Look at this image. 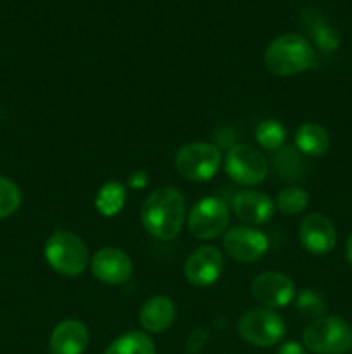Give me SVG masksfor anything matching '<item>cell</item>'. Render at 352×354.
Wrapping results in <instances>:
<instances>
[{
  "label": "cell",
  "mask_w": 352,
  "mask_h": 354,
  "mask_svg": "<svg viewBox=\"0 0 352 354\" xmlns=\"http://www.w3.org/2000/svg\"><path fill=\"white\" fill-rule=\"evenodd\" d=\"M185 220V199L175 187L154 190L141 206L145 230L161 241H171L179 234Z\"/></svg>",
  "instance_id": "1"
},
{
  "label": "cell",
  "mask_w": 352,
  "mask_h": 354,
  "mask_svg": "<svg viewBox=\"0 0 352 354\" xmlns=\"http://www.w3.org/2000/svg\"><path fill=\"white\" fill-rule=\"evenodd\" d=\"M266 68L278 76H292L306 71L314 62L309 41L297 33L280 35L266 48Z\"/></svg>",
  "instance_id": "2"
},
{
  "label": "cell",
  "mask_w": 352,
  "mask_h": 354,
  "mask_svg": "<svg viewBox=\"0 0 352 354\" xmlns=\"http://www.w3.org/2000/svg\"><path fill=\"white\" fill-rule=\"evenodd\" d=\"M304 346L316 354H345L352 349V328L337 317H321L304 330Z\"/></svg>",
  "instance_id": "3"
},
{
  "label": "cell",
  "mask_w": 352,
  "mask_h": 354,
  "mask_svg": "<svg viewBox=\"0 0 352 354\" xmlns=\"http://www.w3.org/2000/svg\"><path fill=\"white\" fill-rule=\"evenodd\" d=\"M45 259L55 272L76 277L88 265V249L78 235L57 230L45 244Z\"/></svg>",
  "instance_id": "4"
},
{
  "label": "cell",
  "mask_w": 352,
  "mask_h": 354,
  "mask_svg": "<svg viewBox=\"0 0 352 354\" xmlns=\"http://www.w3.org/2000/svg\"><path fill=\"white\" fill-rule=\"evenodd\" d=\"M176 171L192 182H206L217 173L221 165V152L216 145L193 142L183 145L175 159Z\"/></svg>",
  "instance_id": "5"
},
{
  "label": "cell",
  "mask_w": 352,
  "mask_h": 354,
  "mask_svg": "<svg viewBox=\"0 0 352 354\" xmlns=\"http://www.w3.org/2000/svg\"><path fill=\"white\" fill-rule=\"evenodd\" d=\"M238 332L248 344L269 348L285 335V322L269 308H254L240 318Z\"/></svg>",
  "instance_id": "6"
},
{
  "label": "cell",
  "mask_w": 352,
  "mask_h": 354,
  "mask_svg": "<svg viewBox=\"0 0 352 354\" xmlns=\"http://www.w3.org/2000/svg\"><path fill=\"white\" fill-rule=\"evenodd\" d=\"M230 221V209L217 197L200 199L188 216V230L197 239H216L223 234Z\"/></svg>",
  "instance_id": "7"
},
{
  "label": "cell",
  "mask_w": 352,
  "mask_h": 354,
  "mask_svg": "<svg viewBox=\"0 0 352 354\" xmlns=\"http://www.w3.org/2000/svg\"><path fill=\"white\" fill-rule=\"evenodd\" d=\"M228 176L240 185H257L268 175V161L251 145H235L224 162Z\"/></svg>",
  "instance_id": "8"
},
{
  "label": "cell",
  "mask_w": 352,
  "mask_h": 354,
  "mask_svg": "<svg viewBox=\"0 0 352 354\" xmlns=\"http://www.w3.org/2000/svg\"><path fill=\"white\" fill-rule=\"evenodd\" d=\"M223 245L228 254L240 263H254L268 251V237L248 227H233L226 232Z\"/></svg>",
  "instance_id": "9"
},
{
  "label": "cell",
  "mask_w": 352,
  "mask_h": 354,
  "mask_svg": "<svg viewBox=\"0 0 352 354\" xmlns=\"http://www.w3.org/2000/svg\"><path fill=\"white\" fill-rule=\"evenodd\" d=\"M252 294L266 308H283L295 297V286L283 273L264 272L252 282Z\"/></svg>",
  "instance_id": "10"
},
{
  "label": "cell",
  "mask_w": 352,
  "mask_h": 354,
  "mask_svg": "<svg viewBox=\"0 0 352 354\" xmlns=\"http://www.w3.org/2000/svg\"><path fill=\"white\" fill-rule=\"evenodd\" d=\"M223 270V256L214 245H202L186 258L185 277L193 286H211L216 282Z\"/></svg>",
  "instance_id": "11"
},
{
  "label": "cell",
  "mask_w": 352,
  "mask_h": 354,
  "mask_svg": "<svg viewBox=\"0 0 352 354\" xmlns=\"http://www.w3.org/2000/svg\"><path fill=\"white\" fill-rule=\"evenodd\" d=\"M131 265L130 256L124 251L116 248H104L93 256L92 259V272L100 282L106 283H123L130 279Z\"/></svg>",
  "instance_id": "12"
},
{
  "label": "cell",
  "mask_w": 352,
  "mask_h": 354,
  "mask_svg": "<svg viewBox=\"0 0 352 354\" xmlns=\"http://www.w3.org/2000/svg\"><path fill=\"white\" fill-rule=\"evenodd\" d=\"M299 237L304 248L313 254H326L337 242L333 223L320 213H313L304 218L300 223Z\"/></svg>",
  "instance_id": "13"
},
{
  "label": "cell",
  "mask_w": 352,
  "mask_h": 354,
  "mask_svg": "<svg viewBox=\"0 0 352 354\" xmlns=\"http://www.w3.org/2000/svg\"><path fill=\"white\" fill-rule=\"evenodd\" d=\"M233 211L248 225H262L271 220L275 213L273 201L257 190H242L233 197Z\"/></svg>",
  "instance_id": "14"
},
{
  "label": "cell",
  "mask_w": 352,
  "mask_h": 354,
  "mask_svg": "<svg viewBox=\"0 0 352 354\" xmlns=\"http://www.w3.org/2000/svg\"><path fill=\"white\" fill-rule=\"evenodd\" d=\"M88 346V330L78 320H66L50 335L52 354H83Z\"/></svg>",
  "instance_id": "15"
},
{
  "label": "cell",
  "mask_w": 352,
  "mask_h": 354,
  "mask_svg": "<svg viewBox=\"0 0 352 354\" xmlns=\"http://www.w3.org/2000/svg\"><path fill=\"white\" fill-rule=\"evenodd\" d=\"M175 317L176 310L173 301L164 296H155L148 299L141 308L140 324L147 332L159 334V332H164L171 327Z\"/></svg>",
  "instance_id": "16"
},
{
  "label": "cell",
  "mask_w": 352,
  "mask_h": 354,
  "mask_svg": "<svg viewBox=\"0 0 352 354\" xmlns=\"http://www.w3.org/2000/svg\"><path fill=\"white\" fill-rule=\"evenodd\" d=\"M295 144L307 156H321L330 147V135L316 123H306L297 130Z\"/></svg>",
  "instance_id": "17"
},
{
  "label": "cell",
  "mask_w": 352,
  "mask_h": 354,
  "mask_svg": "<svg viewBox=\"0 0 352 354\" xmlns=\"http://www.w3.org/2000/svg\"><path fill=\"white\" fill-rule=\"evenodd\" d=\"M126 199V189L119 182H109L99 190L95 197V206L102 216H114L119 213Z\"/></svg>",
  "instance_id": "18"
},
{
  "label": "cell",
  "mask_w": 352,
  "mask_h": 354,
  "mask_svg": "<svg viewBox=\"0 0 352 354\" xmlns=\"http://www.w3.org/2000/svg\"><path fill=\"white\" fill-rule=\"evenodd\" d=\"M104 354H155V348L147 334L130 332L116 339Z\"/></svg>",
  "instance_id": "19"
},
{
  "label": "cell",
  "mask_w": 352,
  "mask_h": 354,
  "mask_svg": "<svg viewBox=\"0 0 352 354\" xmlns=\"http://www.w3.org/2000/svg\"><path fill=\"white\" fill-rule=\"evenodd\" d=\"M255 140L266 151H276L283 147L286 140V130L276 120H264L255 128Z\"/></svg>",
  "instance_id": "20"
},
{
  "label": "cell",
  "mask_w": 352,
  "mask_h": 354,
  "mask_svg": "<svg viewBox=\"0 0 352 354\" xmlns=\"http://www.w3.org/2000/svg\"><path fill=\"white\" fill-rule=\"evenodd\" d=\"M307 203H309V196L300 187H286L278 194V199H276L280 211L286 214L302 213L307 207Z\"/></svg>",
  "instance_id": "21"
},
{
  "label": "cell",
  "mask_w": 352,
  "mask_h": 354,
  "mask_svg": "<svg viewBox=\"0 0 352 354\" xmlns=\"http://www.w3.org/2000/svg\"><path fill=\"white\" fill-rule=\"evenodd\" d=\"M21 204V190L12 180L0 176V220L10 216Z\"/></svg>",
  "instance_id": "22"
},
{
  "label": "cell",
  "mask_w": 352,
  "mask_h": 354,
  "mask_svg": "<svg viewBox=\"0 0 352 354\" xmlns=\"http://www.w3.org/2000/svg\"><path fill=\"white\" fill-rule=\"evenodd\" d=\"M295 306H297V311H299L302 317L313 318V320L321 318L324 315V311H326L323 297L311 289L302 290V292L297 296Z\"/></svg>",
  "instance_id": "23"
},
{
  "label": "cell",
  "mask_w": 352,
  "mask_h": 354,
  "mask_svg": "<svg viewBox=\"0 0 352 354\" xmlns=\"http://www.w3.org/2000/svg\"><path fill=\"white\" fill-rule=\"evenodd\" d=\"M314 37H316L317 47L324 52H333L338 47V44H340V38H338L337 31L330 26L316 28Z\"/></svg>",
  "instance_id": "24"
},
{
  "label": "cell",
  "mask_w": 352,
  "mask_h": 354,
  "mask_svg": "<svg viewBox=\"0 0 352 354\" xmlns=\"http://www.w3.org/2000/svg\"><path fill=\"white\" fill-rule=\"evenodd\" d=\"M204 341H206V334L202 330H195L188 337V346H186V351L188 353H197L202 348Z\"/></svg>",
  "instance_id": "25"
},
{
  "label": "cell",
  "mask_w": 352,
  "mask_h": 354,
  "mask_svg": "<svg viewBox=\"0 0 352 354\" xmlns=\"http://www.w3.org/2000/svg\"><path fill=\"white\" fill-rule=\"evenodd\" d=\"M278 354H307V353L299 342L290 341V342H285V344L278 349Z\"/></svg>",
  "instance_id": "26"
},
{
  "label": "cell",
  "mask_w": 352,
  "mask_h": 354,
  "mask_svg": "<svg viewBox=\"0 0 352 354\" xmlns=\"http://www.w3.org/2000/svg\"><path fill=\"white\" fill-rule=\"evenodd\" d=\"M147 183V178H145V173H137V175H131L130 185L135 187V189H141Z\"/></svg>",
  "instance_id": "27"
},
{
  "label": "cell",
  "mask_w": 352,
  "mask_h": 354,
  "mask_svg": "<svg viewBox=\"0 0 352 354\" xmlns=\"http://www.w3.org/2000/svg\"><path fill=\"white\" fill-rule=\"evenodd\" d=\"M345 254H347L349 263H351V266H352V235H351V237H349L347 245H345Z\"/></svg>",
  "instance_id": "28"
}]
</instances>
